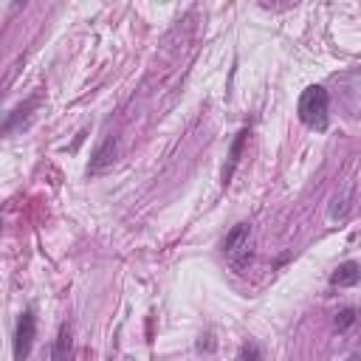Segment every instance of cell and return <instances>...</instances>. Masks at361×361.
<instances>
[{
    "instance_id": "obj_4",
    "label": "cell",
    "mask_w": 361,
    "mask_h": 361,
    "mask_svg": "<svg viewBox=\"0 0 361 361\" xmlns=\"http://www.w3.org/2000/svg\"><path fill=\"white\" fill-rule=\"evenodd\" d=\"M116 150H119V138H116V136H108V138L99 144V147L93 150L90 164H88V175L105 173L108 166H113V161H116Z\"/></svg>"
},
{
    "instance_id": "obj_10",
    "label": "cell",
    "mask_w": 361,
    "mask_h": 361,
    "mask_svg": "<svg viewBox=\"0 0 361 361\" xmlns=\"http://www.w3.org/2000/svg\"><path fill=\"white\" fill-rule=\"evenodd\" d=\"M350 325H356V310H353V308H345L342 314L336 316V327H339V330H347Z\"/></svg>"
},
{
    "instance_id": "obj_2",
    "label": "cell",
    "mask_w": 361,
    "mask_h": 361,
    "mask_svg": "<svg viewBox=\"0 0 361 361\" xmlns=\"http://www.w3.org/2000/svg\"><path fill=\"white\" fill-rule=\"evenodd\" d=\"M34 333H37V316L34 308H26L17 319V330H14V361H26L32 356V345H34Z\"/></svg>"
},
{
    "instance_id": "obj_8",
    "label": "cell",
    "mask_w": 361,
    "mask_h": 361,
    "mask_svg": "<svg viewBox=\"0 0 361 361\" xmlns=\"http://www.w3.org/2000/svg\"><path fill=\"white\" fill-rule=\"evenodd\" d=\"M37 105H40V99H29L26 105L14 108V110H12V116H9L6 122H3V133H12V130H14V125L20 122V119H23V122H26V119L32 116V110H37Z\"/></svg>"
},
{
    "instance_id": "obj_5",
    "label": "cell",
    "mask_w": 361,
    "mask_h": 361,
    "mask_svg": "<svg viewBox=\"0 0 361 361\" xmlns=\"http://www.w3.org/2000/svg\"><path fill=\"white\" fill-rule=\"evenodd\" d=\"M358 279H361V266H358V262H353V260L342 262V266L330 274V285H333V288H350V285H356Z\"/></svg>"
},
{
    "instance_id": "obj_7",
    "label": "cell",
    "mask_w": 361,
    "mask_h": 361,
    "mask_svg": "<svg viewBox=\"0 0 361 361\" xmlns=\"http://www.w3.org/2000/svg\"><path fill=\"white\" fill-rule=\"evenodd\" d=\"M246 138H249V127L240 130V133H237V138H234V144H232L229 164L223 166V184H229V181H232V175H234V170H237V164H240V155H243V144H246Z\"/></svg>"
},
{
    "instance_id": "obj_12",
    "label": "cell",
    "mask_w": 361,
    "mask_h": 361,
    "mask_svg": "<svg viewBox=\"0 0 361 361\" xmlns=\"http://www.w3.org/2000/svg\"><path fill=\"white\" fill-rule=\"evenodd\" d=\"M345 361H361V358H358V356H350V358H345Z\"/></svg>"
},
{
    "instance_id": "obj_6",
    "label": "cell",
    "mask_w": 361,
    "mask_h": 361,
    "mask_svg": "<svg viewBox=\"0 0 361 361\" xmlns=\"http://www.w3.org/2000/svg\"><path fill=\"white\" fill-rule=\"evenodd\" d=\"M71 350H74V336H71V325H62L57 339H54V350H51V361H71Z\"/></svg>"
},
{
    "instance_id": "obj_1",
    "label": "cell",
    "mask_w": 361,
    "mask_h": 361,
    "mask_svg": "<svg viewBox=\"0 0 361 361\" xmlns=\"http://www.w3.org/2000/svg\"><path fill=\"white\" fill-rule=\"evenodd\" d=\"M299 119L302 125L310 130H327V119H330V96L322 85H310L299 96Z\"/></svg>"
},
{
    "instance_id": "obj_3",
    "label": "cell",
    "mask_w": 361,
    "mask_h": 361,
    "mask_svg": "<svg viewBox=\"0 0 361 361\" xmlns=\"http://www.w3.org/2000/svg\"><path fill=\"white\" fill-rule=\"evenodd\" d=\"M249 237H251V226L249 223H237L229 229V234L223 237V243H221V251L232 260H237V266L249 257Z\"/></svg>"
},
{
    "instance_id": "obj_11",
    "label": "cell",
    "mask_w": 361,
    "mask_h": 361,
    "mask_svg": "<svg viewBox=\"0 0 361 361\" xmlns=\"http://www.w3.org/2000/svg\"><path fill=\"white\" fill-rule=\"evenodd\" d=\"M198 350H214V342H212V333H206V336H201V342H198Z\"/></svg>"
},
{
    "instance_id": "obj_9",
    "label": "cell",
    "mask_w": 361,
    "mask_h": 361,
    "mask_svg": "<svg viewBox=\"0 0 361 361\" xmlns=\"http://www.w3.org/2000/svg\"><path fill=\"white\" fill-rule=\"evenodd\" d=\"M234 361H262V350H260V345H254V342L243 345Z\"/></svg>"
}]
</instances>
